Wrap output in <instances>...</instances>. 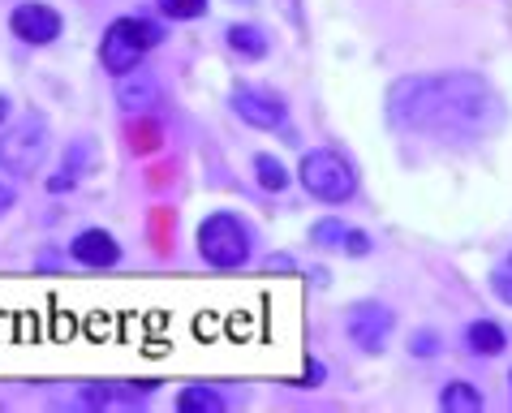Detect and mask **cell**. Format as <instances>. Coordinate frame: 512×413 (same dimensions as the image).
I'll return each mask as SVG.
<instances>
[{
  "label": "cell",
  "instance_id": "cell-17",
  "mask_svg": "<svg viewBox=\"0 0 512 413\" xmlns=\"http://www.w3.org/2000/svg\"><path fill=\"white\" fill-rule=\"evenodd\" d=\"M155 5H160V13L173 22H194L207 13V0H155Z\"/></svg>",
  "mask_w": 512,
  "mask_h": 413
},
{
  "label": "cell",
  "instance_id": "cell-10",
  "mask_svg": "<svg viewBox=\"0 0 512 413\" xmlns=\"http://www.w3.org/2000/svg\"><path fill=\"white\" fill-rule=\"evenodd\" d=\"M69 254L82 263V267H95V272H104V267H117L121 263V246L117 237L104 233V229H87L74 237V246H69Z\"/></svg>",
  "mask_w": 512,
  "mask_h": 413
},
{
  "label": "cell",
  "instance_id": "cell-7",
  "mask_svg": "<svg viewBox=\"0 0 512 413\" xmlns=\"http://www.w3.org/2000/svg\"><path fill=\"white\" fill-rule=\"evenodd\" d=\"M9 31L31 48H48L52 39H61V13H56L52 5L31 0V5H18L9 13Z\"/></svg>",
  "mask_w": 512,
  "mask_h": 413
},
{
  "label": "cell",
  "instance_id": "cell-15",
  "mask_svg": "<svg viewBox=\"0 0 512 413\" xmlns=\"http://www.w3.org/2000/svg\"><path fill=\"white\" fill-rule=\"evenodd\" d=\"M439 405H444L448 413H478L482 409V392L474 388V383H448L444 392H439Z\"/></svg>",
  "mask_w": 512,
  "mask_h": 413
},
{
  "label": "cell",
  "instance_id": "cell-19",
  "mask_svg": "<svg viewBox=\"0 0 512 413\" xmlns=\"http://www.w3.org/2000/svg\"><path fill=\"white\" fill-rule=\"evenodd\" d=\"M409 349H414L418 358H435V353H439V336L435 332H418L414 340H409Z\"/></svg>",
  "mask_w": 512,
  "mask_h": 413
},
{
  "label": "cell",
  "instance_id": "cell-21",
  "mask_svg": "<svg viewBox=\"0 0 512 413\" xmlns=\"http://www.w3.org/2000/svg\"><path fill=\"white\" fill-rule=\"evenodd\" d=\"M263 267H267V272H293V259H289V254H267V259H263Z\"/></svg>",
  "mask_w": 512,
  "mask_h": 413
},
{
  "label": "cell",
  "instance_id": "cell-18",
  "mask_svg": "<svg viewBox=\"0 0 512 413\" xmlns=\"http://www.w3.org/2000/svg\"><path fill=\"white\" fill-rule=\"evenodd\" d=\"M323 379H327V366L310 358L302 375H297V379H289V388H323Z\"/></svg>",
  "mask_w": 512,
  "mask_h": 413
},
{
  "label": "cell",
  "instance_id": "cell-23",
  "mask_svg": "<svg viewBox=\"0 0 512 413\" xmlns=\"http://www.w3.org/2000/svg\"><path fill=\"white\" fill-rule=\"evenodd\" d=\"M5 117H9V99L0 95V121H5Z\"/></svg>",
  "mask_w": 512,
  "mask_h": 413
},
{
  "label": "cell",
  "instance_id": "cell-2",
  "mask_svg": "<svg viewBox=\"0 0 512 413\" xmlns=\"http://www.w3.org/2000/svg\"><path fill=\"white\" fill-rule=\"evenodd\" d=\"M198 254L220 267V272H233V267L250 263V229L241 224L233 211H216L198 224Z\"/></svg>",
  "mask_w": 512,
  "mask_h": 413
},
{
  "label": "cell",
  "instance_id": "cell-14",
  "mask_svg": "<svg viewBox=\"0 0 512 413\" xmlns=\"http://www.w3.org/2000/svg\"><path fill=\"white\" fill-rule=\"evenodd\" d=\"M177 409L181 413H224V396L207 383H190V388L177 392Z\"/></svg>",
  "mask_w": 512,
  "mask_h": 413
},
{
  "label": "cell",
  "instance_id": "cell-1",
  "mask_svg": "<svg viewBox=\"0 0 512 413\" xmlns=\"http://www.w3.org/2000/svg\"><path fill=\"white\" fill-rule=\"evenodd\" d=\"M388 121L409 134L435 138H491L504 130V95L478 74H422L388 91Z\"/></svg>",
  "mask_w": 512,
  "mask_h": 413
},
{
  "label": "cell",
  "instance_id": "cell-5",
  "mask_svg": "<svg viewBox=\"0 0 512 413\" xmlns=\"http://www.w3.org/2000/svg\"><path fill=\"white\" fill-rule=\"evenodd\" d=\"M48 155V117L39 112H26V117L13 125V130L0 138V164L9 168L13 177H31Z\"/></svg>",
  "mask_w": 512,
  "mask_h": 413
},
{
  "label": "cell",
  "instance_id": "cell-22",
  "mask_svg": "<svg viewBox=\"0 0 512 413\" xmlns=\"http://www.w3.org/2000/svg\"><path fill=\"white\" fill-rule=\"evenodd\" d=\"M9 207H13V185H5V181H0V216H5Z\"/></svg>",
  "mask_w": 512,
  "mask_h": 413
},
{
  "label": "cell",
  "instance_id": "cell-24",
  "mask_svg": "<svg viewBox=\"0 0 512 413\" xmlns=\"http://www.w3.org/2000/svg\"><path fill=\"white\" fill-rule=\"evenodd\" d=\"M508 379H512V375H508Z\"/></svg>",
  "mask_w": 512,
  "mask_h": 413
},
{
  "label": "cell",
  "instance_id": "cell-20",
  "mask_svg": "<svg viewBox=\"0 0 512 413\" xmlns=\"http://www.w3.org/2000/svg\"><path fill=\"white\" fill-rule=\"evenodd\" d=\"M491 289H495V297H500V302L512 306V267H504V272L491 276Z\"/></svg>",
  "mask_w": 512,
  "mask_h": 413
},
{
  "label": "cell",
  "instance_id": "cell-12",
  "mask_svg": "<svg viewBox=\"0 0 512 413\" xmlns=\"http://www.w3.org/2000/svg\"><path fill=\"white\" fill-rule=\"evenodd\" d=\"M465 349H469V353H478V358H495V353H504V349H508V336H504V327H500V323L474 319V323L465 327Z\"/></svg>",
  "mask_w": 512,
  "mask_h": 413
},
{
  "label": "cell",
  "instance_id": "cell-9",
  "mask_svg": "<svg viewBox=\"0 0 512 413\" xmlns=\"http://www.w3.org/2000/svg\"><path fill=\"white\" fill-rule=\"evenodd\" d=\"M310 241L323 250H340V254H353V259H366L371 254V237H366L362 229H349L345 220H319L315 229H310Z\"/></svg>",
  "mask_w": 512,
  "mask_h": 413
},
{
  "label": "cell",
  "instance_id": "cell-3",
  "mask_svg": "<svg viewBox=\"0 0 512 413\" xmlns=\"http://www.w3.org/2000/svg\"><path fill=\"white\" fill-rule=\"evenodd\" d=\"M297 177H302L306 194L319 198V203H349L353 190H358V173H353V164L340 151H310V155H302Z\"/></svg>",
  "mask_w": 512,
  "mask_h": 413
},
{
  "label": "cell",
  "instance_id": "cell-16",
  "mask_svg": "<svg viewBox=\"0 0 512 413\" xmlns=\"http://www.w3.org/2000/svg\"><path fill=\"white\" fill-rule=\"evenodd\" d=\"M254 177H259V185L267 194H280L284 185H289V173H284V164L276 155H254Z\"/></svg>",
  "mask_w": 512,
  "mask_h": 413
},
{
  "label": "cell",
  "instance_id": "cell-6",
  "mask_svg": "<svg viewBox=\"0 0 512 413\" xmlns=\"http://www.w3.org/2000/svg\"><path fill=\"white\" fill-rule=\"evenodd\" d=\"M345 332L362 353H383L392 336V310L379 302H353L345 315Z\"/></svg>",
  "mask_w": 512,
  "mask_h": 413
},
{
  "label": "cell",
  "instance_id": "cell-8",
  "mask_svg": "<svg viewBox=\"0 0 512 413\" xmlns=\"http://www.w3.org/2000/svg\"><path fill=\"white\" fill-rule=\"evenodd\" d=\"M233 112L254 130H280L284 125V99L272 91H259V87H237L233 91Z\"/></svg>",
  "mask_w": 512,
  "mask_h": 413
},
{
  "label": "cell",
  "instance_id": "cell-11",
  "mask_svg": "<svg viewBox=\"0 0 512 413\" xmlns=\"http://www.w3.org/2000/svg\"><path fill=\"white\" fill-rule=\"evenodd\" d=\"M117 104L125 112H151V108H160V82H155L147 69L117 74Z\"/></svg>",
  "mask_w": 512,
  "mask_h": 413
},
{
  "label": "cell",
  "instance_id": "cell-13",
  "mask_svg": "<svg viewBox=\"0 0 512 413\" xmlns=\"http://www.w3.org/2000/svg\"><path fill=\"white\" fill-rule=\"evenodd\" d=\"M229 48L241 56V61H263V56L272 52V39H267L263 26L237 22V26H229Z\"/></svg>",
  "mask_w": 512,
  "mask_h": 413
},
{
  "label": "cell",
  "instance_id": "cell-4",
  "mask_svg": "<svg viewBox=\"0 0 512 413\" xmlns=\"http://www.w3.org/2000/svg\"><path fill=\"white\" fill-rule=\"evenodd\" d=\"M160 44V26L142 22V18H117L104 31V44H99V61H104L108 74H130L138 69V61Z\"/></svg>",
  "mask_w": 512,
  "mask_h": 413
}]
</instances>
